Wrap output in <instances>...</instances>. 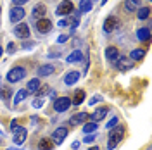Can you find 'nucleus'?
I'll return each mask as SVG.
<instances>
[{"label":"nucleus","instance_id":"1","mask_svg":"<svg viewBox=\"0 0 152 150\" xmlns=\"http://www.w3.org/2000/svg\"><path fill=\"white\" fill-rule=\"evenodd\" d=\"M123 136H124V128H123V126H116L113 131H111V135H109V140H107V149L114 150L116 147H118V143L123 140Z\"/></svg>","mask_w":152,"mask_h":150},{"label":"nucleus","instance_id":"2","mask_svg":"<svg viewBox=\"0 0 152 150\" xmlns=\"http://www.w3.org/2000/svg\"><path fill=\"white\" fill-rule=\"evenodd\" d=\"M24 76H26V69H24V67H21V66L12 67L9 73H7V81H9V83H18V81H21Z\"/></svg>","mask_w":152,"mask_h":150},{"label":"nucleus","instance_id":"3","mask_svg":"<svg viewBox=\"0 0 152 150\" xmlns=\"http://www.w3.org/2000/svg\"><path fill=\"white\" fill-rule=\"evenodd\" d=\"M121 26V21H119V17H116V16H107L104 21V31L105 33H113V31H116V29Z\"/></svg>","mask_w":152,"mask_h":150},{"label":"nucleus","instance_id":"4","mask_svg":"<svg viewBox=\"0 0 152 150\" xmlns=\"http://www.w3.org/2000/svg\"><path fill=\"white\" fill-rule=\"evenodd\" d=\"M73 12H75V5H73L71 0H62L56 10L57 16H67V14H73Z\"/></svg>","mask_w":152,"mask_h":150},{"label":"nucleus","instance_id":"5","mask_svg":"<svg viewBox=\"0 0 152 150\" xmlns=\"http://www.w3.org/2000/svg\"><path fill=\"white\" fill-rule=\"evenodd\" d=\"M69 107H71V98H67V97H59L56 102H54L56 112H66Z\"/></svg>","mask_w":152,"mask_h":150},{"label":"nucleus","instance_id":"6","mask_svg":"<svg viewBox=\"0 0 152 150\" xmlns=\"http://www.w3.org/2000/svg\"><path fill=\"white\" fill-rule=\"evenodd\" d=\"M26 136H28V131H26V128H21V126H19L18 130L14 131L12 141H14L16 145H23V143L26 141Z\"/></svg>","mask_w":152,"mask_h":150},{"label":"nucleus","instance_id":"7","mask_svg":"<svg viewBox=\"0 0 152 150\" xmlns=\"http://www.w3.org/2000/svg\"><path fill=\"white\" fill-rule=\"evenodd\" d=\"M50 29H52V23L48 19L43 17L40 21H37V31L40 35H47V33H50Z\"/></svg>","mask_w":152,"mask_h":150},{"label":"nucleus","instance_id":"8","mask_svg":"<svg viewBox=\"0 0 152 150\" xmlns=\"http://www.w3.org/2000/svg\"><path fill=\"white\" fill-rule=\"evenodd\" d=\"M66 136H67V130L66 128H57L56 131L52 133V141L57 143V145H61L62 141L66 140Z\"/></svg>","mask_w":152,"mask_h":150},{"label":"nucleus","instance_id":"9","mask_svg":"<svg viewBox=\"0 0 152 150\" xmlns=\"http://www.w3.org/2000/svg\"><path fill=\"white\" fill-rule=\"evenodd\" d=\"M45 12H47V7H45L43 4H37V5L33 7V10H31V17L40 21V19L45 17Z\"/></svg>","mask_w":152,"mask_h":150},{"label":"nucleus","instance_id":"10","mask_svg":"<svg viewBox=\"0 0 152 150\" xmlns=\"http://www.w3.org/2000/svg\"><path fill=\"white\" fill-rule=\"evenodd\" d=\"M14 33L19 38H29V26L24 24V23H19V24H16V28H14Z\"/></svg>","mask_w":152,"mask_h":150},{"label":"nucleus","instance_id":"11","mask_svg":"<svg viewBox=\"0 0 152 150\" xmlns=\"http://www.w3.org/2000/svg\"><path fill=\"white\" fill-rule=\"evenodd\" d=\"M24 14H26V10L23 7H12L10 9V21L12 23H19L21 19L24 17Z\"/></svg>","mask_w":152,"mask_h":150},{"label":"nucleus","instance_id":"12","mask_svg":"<svg viewBox=\"0 0 152 150\" xmlns=\"http://www.w3.org/2000/svg\"><path fill=\"white\" fill-rule=\"evenodd\" d=\"M54 73H56V67L52 64H43V66L38 67V76H42V78H47V76L54 74Z\"/></svg>","mask_w":152,"mask_h":150},{"label":"nucleus","instance_id":"13","mask_svg":"<svg viewBox=\"0 0 152 150\" xmlns=\"http://www.w3.org/2000/svg\"><path fill=\"white\" fill-rule=\"evenodd\" d=\"M116 64H118V67L121 69V71H128V69H132L133 64H132V60L130 59H126V57H118V60H116Z\"/></svg>","mask_w":152,"mask_h":150},{"label":"nucleus","instance_id":"14","mask_svg":"<svg viewBox=\"0 0 152 150\" xmlns=\"http://www.w3.org/2000/svg\"><path fill=\"white\" fill-rule=\"evenodd\" d=\"M107 112H109V107H100V109H97V111L92 114V119H94V122L102 121L105 116H107Z\"/></svg>","mask_w":152,"mask_h":150},{"label":"nucleus","instance_id":"15","mask_svg":"<svg viewBox=\"0 0 152 150\" xmlns=\"http://www.w3.org/2000/svg\"><path fill=\"white\" fill-rule=\"evenodd\" d=\"M78 79H80V73H78V71H71V73H67V74L64 76V84L71 86V84H75Z\"/></svg>","mask_w":152,"mask_h":150},{"label":"nucleus","instance_id":"16","mask_svg":"<svg viewBox=\"0 0 152 150\" xmlns=\"http://www.w3.org/2000/svg\"><path fill=\"white\" fill-rule=\"evenodd\" d=\"M105 57H107V60L116 62V60H118V57H119V50H118L116 47H107V48H105Z\"/></svg>","mask_w":152,"mask_h":150},{"label":"nucleus","instance_id":"17","mask_svg":"<svg viewBox=\"0 0 152 150\" xmlns=\"http://www.w3.org/2000/svg\"><path fill=\"white\" fill-rule=\"evenodd\" d=\"M86 121H88V114L86 112H78L71 116V122L73 124H81V122H86Z\"/></svg>","mask_w":152,"mask_h":150},{"label":"nucleus","instance_id":"18","mask_svg":"<svg viewBox=\"0 0 152 150\" xmlns=\"http://www.w3.org/2000/svg\"><path fill=\"white\" fill-rule=\"evenodd\" d=\"M40 83H42V81H40L38 78L29 79V81H28V88H26V90H28V93H37L38 90H40Z\"/></svg>","mask_w":152,"mask_h":150},{"label":"nucleus","instance_id":"19","mask_svg":"<svg viewBox=\"0 0 152 150\" xmlns=\"http://www.w3.org/2000/svg\"><path fill=\"white\" fill-rule=\"evenodd\" d=\"M124 9L128 12H135L140 9V0H126L124 2Z\"/></svg>","mask_w":152,"mask_h":150},{"label":"nucleus","instance_id":"20","mask_svg":"<svg viewBox=\"0 0 152 150\" xmlns=\"http://www.w3.org/2000/svg\"><path fill=\"white\" fill-rule=\"evenodd\" d=\"M137 38L140 40V42H149L151 40V29L149 28H140L137 31Z\"/></svg>","mask_w":152,"mask_h":150},{"label":"nucleus","instance_id":"21","mask_svg":"<svg viewBox=\"0 0 152 150\" xmlns=\"http://www.w3.org/2000/svg\"><path fill=\"white\" fill-rule=\"evenodd\" d=\"M92 5H94V2L92 0H80V14H85V12H90L92 10Z\"/></svg>","mask_w":152,"mask_h":150},{"label":"nucleus","instance_id":"22","mask_svg":"<svg viewBox=\"0 0 152 150\" xmlns=\"http://www.w3.org/2000/svg\"><path fill=\"white\" fill-rule=\"evenodd\" d=\"M54 149V141L48 138H42L38 141V150H52Z\"/></svg>","mask_w":152,"mask_h":150},{"label":"nucleus","instance_id":"23","mask_svg":"<svg viewBox=\"0 0 152 150\" xmlns=\"http://www.w3.org/2000/svg\"><path fill=\"white\" fill-rule=\"evenodd\" d=\"M81 59H83V54H81L80 50H75V52H71V54L67 55V59H66V60L69 62V64H71V62H80Z\"/></svg>","mask_w":152,"mask_h":150},{"label":"nucleus","instance_id":"24","mask_svg":"<svg viewBox=\"0 0 152 150\" xmlns=\"http://www.w3.org/2000/svg\"><path fill=\"white\" fill-rule=\"evenodd\" d=\"M83 100H85V92H83V90H76L75 97H73V100H71V102L75 103V105H80Z\"/></svg>","mask_w":152,"mask_h":150},{"label":"nucleus","instance_id":"25","mask_svg":"<svg viewBox=\"0 0 152 150\" xmlns=\"http://www.w3.org/2000/svg\"><path fill=\"white\" fill-rule=\"evenodd\" d=\"M78 24H80V12H75V14L71 16V19L67 21V26H71V29H76Z\"/></svg>","mask_w":152,"mask_h":150},{"label":"nucleus","instance_id":"26","mask_svg":"<svg viewBox=\"0 0 152 150\" xmlns=\"http://www.w3.org/2000/svg\"><path fill=\"white\" fill-rule=\"evenodd\" d=\"M28 97V90H19L18 93L14 95V105H18V103H21L24 98Z\"/></svg>","mask_w":152,"mask_h":150},{"label":"nucleus","instance_id":"27","mask_svg":"<svg viewBox=\"0 0 152 150\" xmlns=\"http://www.w3.org/2000/svg\"><path fill=\"white\" fill-rule=\"evenodd\" d=\"M10 95H14L12 92H10V88H7V86L0 88V98H2L4 102H9V100H10Z\"/></svg>","mask_w":152,"mask_h":150},{"label":"nucleus","instance_id":"28","mask_svg":"<svg viewBox=\"0 0 152 150\" xmlns=\"http://www.w3.org/2000/svg\"><path fill=\"white\" fill-rule=\"evenodd\" d=\"M143 55H145V52H143L142 48H135L132 54H130V57H132V60H142Z\"/></svg>","mask_w":152,"mask_h":150},{"label":"nucleus","instance_id":"29","mask_svg":"<svg viewBox=\"0 0 152 150\" xmlns=\"http://www.w3.org/2000/svg\"><path fill=\"white\" fill-rule=\"evenodd\" d=\"M99 128V122H86L83 126V133H94Z\"/></svg>","mask_w":152,"mask_h":150},{"label":"nucleus","instance_id":"30","mask_svg":"<svg viewBox=\"0 0 152 150\" xmlns=\"http://www.w3.org/2000/svg\"><path fill=\"white\" fill-rule=\"evenodd\" d=\"M151 16V9L149 7H140L138 9V19H147Z\"/></svg>","mask_w":152,"mask_h":150},{"label":"nucleus","instance_id":"31","mask_svg":"<svg viewBox=\"0 0 152 150\" xmlns=\"http://www.w3.org/2000/svg\"><path fill=\"white\" fill-rule=\"evenodd\" d=\"M118 122H119V119L114 116V117H111V121L107 122V128H109V130H113V128H116V126H118Z\"/></svg>","mask_w":152,"mask_h":150},{"label":"nucleus","instance_id":"32","mask_svg":"<svg viewBox=\"0 0 152 150\" xmlns=\"http://www.w3.org/2000/svg\"><path fill=\"white\" fill-rule=\"evenodd\" d=\"M33 107H35V109L43 107V100H42V98H35V100H33Z\"/></svg>","mask_w":152,"mask_h":150},{"label":"nucleus","instance_id":"33","mask_svg":"<svg viewBox=\"0 0 152 150\" xmlns=\"http://www.w3.org/2000/svg\"><path fill=\"white\" fill-rule=\"evenodd\" d=\"M95 138H97V136L90 133V135H86V136H85V143H94V141H95Z\"/></svg>","mask_w":152,"mask_h":150},{"label":"nucleus","instance_id":"34","mask_svg":"<svg viewBox=\"0 0 152 150\" xmlns=\"http://www.w3.org/2000/svg\"><path fill=\"white\" fill-rule=\"evenodd\" d=\"M100 100H102V97H100V95H97V97H94V98H90V105H95V103L97 102H100Z\"/></svg>","mask_w":152,"mask_h":150},{"label":"nucleus","instance_id":"35","mask_svg":"<svg viewBox=\"0 0 152 150\" xmlns=\"http://www.w3.org/2000/svg\"><path fill=\"white\" fill-rule=\"evenodd\" d=\"M18 128H19V124H18V121H16V119H14V121H10V131L14 133Z\"/></svg>","mask_w":152,"mask_h":150},{"label":"nucleus","instance_id":"36","mask_svg":"<svg viewBox=\"0 0 152 150\" xmlns=\"http://www.w3.org/2000/svg\"><path fill=\"white\" fill-rule=\"evenodd\" d=\"M67 35H61V36H57V42H59V43H66L67 42Z\"/></svg>","mask_w":152,"mask_h":150},{"label":"nucleus","instance_id":"37","mask_svg":"<svg viewBox=\"0 0 152 150\" xmlns=\"http://www.w3.org/2000/svg\"><path fill=\"white\" fill-rule=\"evenodd\" d=\"M12 2H14V7H21V5H23V4H26L28 0H12Z\"/></svg>","mask_w":152,"mask_h":150},{"label":"nucleus","instance_id":"38","mask_svg":"<svg viewBox=\"0 0 152 150\" xmlns=\"http://www.w3.org/2000/svg\"><path fill=\"white\" fill-rule=\"evenodd\" d=\"M57 26H59V28H66V26H67V21H66V19H61V21L57 23Z\"/></svg>","mask_w":152,"mask_h":150},{"label":"nucleus","instance_id":"39","mask_svg":"<svg viewBox=\"0 0 152 150\" xmlns=\"http://www.w3.org/2000/svg\"><path fill=\"white\" fill-rule=\"evenodd\" d=\"M14 50H16V45H14V43H9V45H7V52H9V54H12Z\"/></svg>","mask_w":152,"mask_h":150},{"label":"nucleus","instance_id":"40","mask_svg":"<svg viewBox=\"0 0 152 150\" xmlns=\"http://www.w3.org/2000/svg\"><path fill=\"white\" fill-rule=\"evenodd\" d=\"M48 57H50V59H59V57H61V54H48Z\"/></svg>","mask_w":152,"mask_h":150},{"label":"nucleus","instance_id":"41","mask_svg":"<svg viewBox=\"0 0 152 150\" xmlns=\"http://www.w3.org/2000/svg\"><path fill=\"white\" fill-rule=\"evenodd\" d=\"M78 147H80V143H78V141H75V143H73V150H76Z\"/></svg>","mask_w":152,"mask_h":150},{"label":"nucleus","instance_id":"42","mask_svg":"<svg viewBox=\"0 0 152 150\" xmlns=\"http://www.w3.org/2000/svg\"><path fill=\"white\" fill-rule=\"evenodd\" d=\"M90 150H100V149H99V147H92Z\"/></svg>","mask_w":152,"mask_h":150},{"label":"nucleus","instance_id":"43","mask_svg":"<svg viewBox=\"0 0 152 150\" xmlns=\"http://www.w3.org/2000/svg\"><path fill=\"white\" fill-rule=\"evenodd\" d=\"M7 150H23V149H7Z\"/></svg>","mask_w":152,"mask_h":150},{"label":"nucleus","instance_id":"44","mask_svg":"<svg viewBox=\"0 0 152 150\" xmlns=\"http://www.w3.org/2000/svg\"><path fill=\"white\" fill-rule=\"evenodd\" d=\"M2 54H4V50H2V47H0V55H2Z\"/></svg>","mask_w":152,"mask_h":150},{"label":"nucleus","instance_id":"45","mask_svg":"<svg viewBox=\"0 0 152 150\" xmlns=\"http://www.w3.org/2000/svg\"><path fill=\"white\" fill-rule=\"evenodd\" d=\"M104 4H107V0H102V5H104Z\"/></svg>","mask_w":152,"mask_h":150},{"label":"nucleus","instance_id":"46","mask_svg":"<svg viewBox=\"0 0 152 150\" xmlns=\"http://www.w3.org/2000/svg\"><path fill=\"white\" fill-rule=\"evenodd\" d=\"M0 12H2V7H0Z\"/></svg>","mask_w":152,"mask_h":150}]
</instances>
